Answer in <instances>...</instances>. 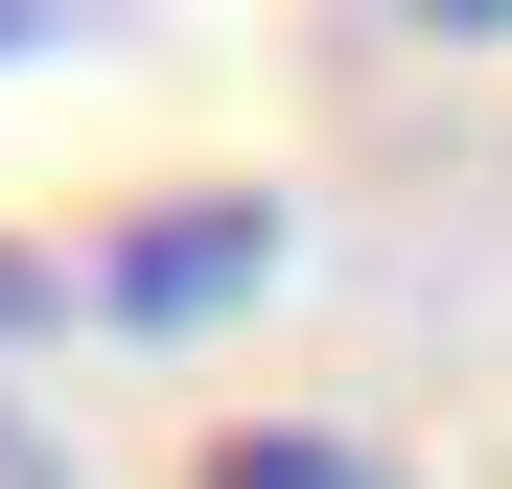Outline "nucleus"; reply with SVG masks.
Listing matches in <instances>:
<instances>
[{
  "mask_svg": "<svg viewBox=\"0 0 512 489\" xmlns=\"http://www.w3.org/2000/svg\"><path fill=\"white\" fill-rule=\"evenodd\" d=\"M256 257H280V210H163V233H117V326H210Z\"/></svg>",
  "mask_w": 512,
  "mask_h": 489,
  "instance_id": "nucleus-1",
  "label": "nucleus"
},
{
  "mask_svg": "<svg viewBox=\"0 0 512 489\" xmlns=\"http://www.w3.org/2000/svg\"><path fill=\"white\" fill-rule=\"evenodd\" d=\"M210 489H373L350 443H303V420H256V443H210Z\"/></svg>",
  "mask_w": 512,
  "mask_h": 489,
  "instance_id": "nucleus-2",
  "label": "nucleus"
},
{
  "mask_svg": "<svg viewBox=\"0 0 512 489\" xmlns=\"http://www.w3.org/2000/svg\"><path fill=\"white\" fill-rule=\"evenodd\" d=\"M24 326H47V257H0V350H24Z\"/></svg>",
  "mask_w": 512,
  "mask_h": 489,
  "instance_id": "nucleus-3",
  "label": "nucleus"
},
{
  "mask_svg": "<svg viewBox=\"0 0 512 489\" xmlns=\"http://www.w3.org/2000/svg\"><path fill=\"white\" fill-rule=\"evenodd\" d=\"M0 489H70V466H47V443H24V420H0Z\"/></svg>",
  "mask_w": 512,
  "mask_h": 489,
  "instance_id": "nucleus-4",
  "label": "nucleus"
},
{
  "mask_svg": "<svg viewBox=\"0 0 512 489\" xmlns=\"http://www.w3.org/2000/svg\"><path fill=\"white\" fill-rule=\"evenodd\" d=\"M396 24H512V0H396Z\"/></svg>",
  "mask_w": 512,
  "mask_h": 489,
  "instance_id": "nucleus-5",
  "label": "nucleus"
}]
</instances>
